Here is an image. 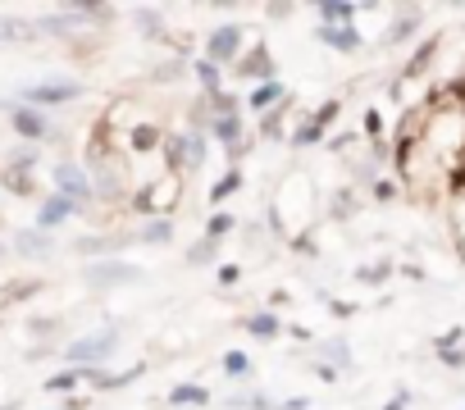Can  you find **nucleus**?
<instances>
[{
  "label": "nucleus",
  "mask_w": 465,
  "mask_h": 410,
  "mask_svg": "<svg viewBox=\"0 0 465 410\" xmlns=\"http://www.w3.org/2000/svg\"><path fill=\"white\" fill-rule=\"evenodd\" d=\"M24 96H28L33 105H64V101H78L83 87H78V83H37V87H28Z\"/></svg>",
  "instance_id": "obj_5"
},
{
  "label": "nucleus",
  "mask_w": 465,
  "mask_h": 410,
  "mask_svg": "<svg viewBox=\"0 0 465 410\" xmlns=\"http://www.w3.org/2000/svg\"><path fill=\"white\" fill-rule=\"evenodd\" d=\"M279 123H283V119H279V114H270V119L261 123V132H265V137H279Z\"/></svg>",
  "instance_id": "obj_31"
},
{
  "label": "nucleus",
  "mask_w": 465,
  "mask_h": 410,
  "mask_svg": "<svg viewBox=\"0 0 465 410\" xmlns=\"http://www.w3.org/2000/svg\"><path fill=\"white\" fill-rule=\"evenodd\" d=\"M210 256H214V242L205 238V242H196V247H192V256H187V260H192V265H205Z\"/></svg>",
  "instance_id": "obj_28"
},
{
  "label": "nucleus",
  "mask_w": 465,
  "mask_h": 410,
  "mask_svg": "<svg viewBox=\"0 0 465 410\" xmlns=\"http://www.w3.org/2000/svg\"><path fill=\"white\" fill-rule=\"evenodd\" d=\"M0 410H19V401H5V405H0Z\"/></svg>",
  "instance_id": "obj_33"
},
{
  "label": "nucleus",
  "mask_w": 465,
  "mask_h": 410,
  "mask_svg": "<svg viewBox=\"0 0 465 410\" xmlns=\"http://www.w3.org/2000/svg\"><path fill=\"white\" fill-rule=\"evenodd\" d=\"M433 51H438V42H424V46H420V55L411 60V69H406V78H415V73H424V60H429Z\"/></svg>",
  "instance_id": "obj_23"
},
{
  "label": "nucleus",
  "mask_w": 465,
  "mask_h": 410,
  "mask_svg": "<svg viewBox=\"0 0 465 410\" xmlns=\"http://www.w3.org/2000/svg\"><path fill=\"white\" fill-rule=\"evenodd\" d=\"M320 132H324V128L311 119L306 128H297V137H292V142H297V146H315V142H320Z\"/></svg>",
  "instance_id": "obj_24"
},
{
  "label": "nucleus",
  "mask_w": 465,
  "mask_h": 410,
  "mask_svg": "<svg viewBox=\"0 0 465 410\" xmlns=\"http://www.w3.org/2000/svg\"><path fill=\"white\" fill-rule=\"evenodd\" d=\"M223 369H228V374H247V369H252V356H247V351H228V356H223Z\"/></svg>",
  "instance_id": "obj_21"
},
{
  "label": "nucleus",
  "mask_w": 465,
  "mask_h": 410,
  "mask_svg": "<svg viewBox=\"0 0 465 410\" xmlns=\"http://www.w3.org/2000/svg\"><path fill=\"white\" fill-rule=\"evenodd\" d=\"M324 46H333V51H356L361 46V33L347 24V28H329V24H320V33H315Z\"/></svg>",
  "instance_id": "obj_9"
},
{
  "label": "nucleus",
  "mask_w": 465,
  "mask_h": 410,
  "mask_svg": "<svg viewBox=\"0 0 465 410\" xmlns=\"http://www.w3.org/2000/svg\"><path fill=\"white\" fill-rule=\"evenodd\" d=\"M169 401H173V405H205V401H210V392H205V387H196V383H178V387L169 392Z\"/></svg>",
  "instance_id": "obj_12"
},
{
  "label": "nucleus",
  "mask_w": 465,
  "mask_h": 410,
  "mask_svg": "<svg viewBox=\"0 0 465 410\" xmlns=\"http://www.w3.org/2000/svg\"><path fill=\"white\" fill-rule=\"evenodd\" d=\"M10 119H15V132H19L24 142H42V137H46V119H42L37 110L15 105V110H10Z\"/></svg>",
  "instance_id": "obj_8"
},
{
  "label": "nucleus",
  "mask_w": 465,
  "mask_h": 410,
  "mask_svg": "<svg viewBox=\"0 0 465 410\" xmlns=\"http://www.w3.org/2000/svg\"><path fill=\"white\" fill-rule=\"evenodd\" d=\"M114 342H119V328H101V333H92V337L74 342L64 356L74 360V369H96V360H110Z\"/></svg>",
  "instance_id": "obj_1"
},
{
  "label": "nucleus",
  "mask_w": 465,
  "mask_h": 410,
  "mask_svg": "<svg viewBox=\"0 0 465 410\" xmlns=\"http://www.w3.org/2000/svg\"><path fill=\"white\" fill-rule=\"evenodd\" d=\"M142 269L124 265V260H105V265H87V283L92 288H119V283H137Z\"/></svg>",
  "instance_id": "obj_2"
},
{
  "label": "nucleus",
  "mask_w": 465,
  "mask_h": 410,
  "mask_svg": "<svg viewBox=\"0 0 465 410\" xmlns=\"http://www.w3.org/2000/svg\"><path fill=\"white\" fill-rule=\"evenodd\" d=\"M238 187H242V173H238V169H228V173H223V178L210 187V200H223V196L238 191Z\"/></svg>",
  "instance_id": "obj_16"
},
{
  "label": "nucleus",
  "mask_w": 465,
  "mask_h": 410,
  "mask_svg": "<svg viewBox=\"0 0 465 410\" xmlns=\"http://www.w3.org/2000/svg\"><path fill=\"white\" fill-rule=\"evenodd\" d=\"M0 182H5L15 196H33V178L24 169H5V173H0Z\"/></svg>",
  "instance_id": "obj_15"
},
{
  "label": "nucleus",
  "mask_w": 465,
  "mask_h": 410,
  "mask_svg": "<svg viewBox=\"0 0 465 410\" xmlns=\"http://www.w3.org/2000/svg\"><path fill=\"white\" fill-rule=\"evenodd\" d=\"M333 119H338V101H329V105H324V110L315 114V123H320V128H329Z\"/></svg>",
  "instance_id": "obj_29"
},
{
  "label": "nucleus",
  "mask_w": 465,
  "mask_h": 410,
  "mask_svg": "<svg viewBox=\"0 0 465 410\" xmlns=\"http://www.w3.org/2000/svg\"><path fill=\"white\" fill-rule=\"evenodd\" d=\"M69 215H78V200H69V196H46V205H42V215H37V229L46 233V229H55V224H64Z\"/></svg>",
  "instance_id": "obj_7"
},
{
  "label": "nucleus",
  "mask_w": 465,
  "mask_h": 410,
  "mask_svg": "<svg viewBox=\"0 0 465 410\" xmlns=\"http://www.w3.org/2000/svg\"><path fill=\"white\" fill-rule=\"evenodd\" d=\"M37 33L28 28V24H19V19H0V42H33Z\"/></svg>",
  "instance_id": "obj_14"
},
{
  "label": "nucleus",
  "mask_w": 465,
  "mask_h": 410,
  "mask_svg": "<svg viewBox=\"0 0 465 410\" xmlns=\"http://www.w3.org/2000/svg\"><path fill=\"white\" fill-rule=\"evenodd\" d=\"M238 278H242L238 265H223V269H219V283H238Z\"/></svg>",
  "instance_id": "obj_30"
},
{
  "label": "nucleus",
  "mask_w": 465,
  "mask_h": 410,
  "mask_svg": "<svg viewBox=\"0 0 465 410\" xmlns=\"http://www.w3.org/2000/svg\"><path fill=\"white\" fill-rule=\"evenodd\" d=\"M15 247H19L24 256H51V242H46V233H42V229L15 233Z\"/></svg>",
  "instance_id": "obj_10"
},
{
  "label": "nucleus",
  "mask_w": 465,
  "mask_h": 410,
  "mask_svg": "<svg viewBox=\"0 0 465 410\" xmlns=\"http://www.w3.org/2000/svg\"><path fill=\"white\" fill-rule=\"evenodd\" d=\"M238 46H242V28H238V24H223V28L210 33V42H205V60L228 64L232 55H238Z\"/></svg>",
  "instance_id": "obj_3"
},
{
  "label": "nucleus",
  "mask_w": 465,
  "mask_h": 410,
  "mask_svg": "<svg viewBox=\"0 0 465 410\" xmlns=\"http://www.w3.org/2000/svg\"><path fill=\"white\" fill-rule=\"evenodd\" d=\"M238 132H242V119L238 114H214V137L219 142H238Z\"/></svg>",
  "instance_id": "obj_13"
},
{
  "label": "nucleus",
  "mask_w": 465,
  "mask_h": 410,
  "mask_svg": "<svg viewBox=\"0 0 465 410\" xmlns=\"http://www.w3.org/2000/svg\"><path fill=\"white\" fill-rule=\"evenodd\" d=\"M37 292H42V283H10L5 301H24V297H37Z\"/></svg>",
  "instance_id": "obj_25"
},
{
  "label": "nucleus",
  "mask_w": 465,
  "mask_h": 410,
  "mask_svg": "<svg viewBox=\"0 0 465 410\" xmlns=\"http://www.w3.org/2000/svg\"><path fill=\"white\" fill-rule=\"evenodd\" d=\"M228 229H232V215H214V220L205 224V238H210V242H219Z\"/></svg>",
  "instance_id": "obj_22"
},
{
  "label": "nucleus",
  "mask_w": 465,
  "mask_h": 410,
  "mask_svg": "<svg viewBox=\"0 0 465 410\" xmlns=\"http://www.w3.org/2000/svg\"><path fill=\"white\" fill-rule=\"evenodd\" d=\"M164 238H169V224L164 220H155V224L142 229V242H164Z\"/></svg>",
  "instance_id": "obj_27"
},
{
  "label": "nucleus",
  "mask_w": 465,
  "mask_h": 410,
  "mask_svg": "<svg viewBox=\"0 0 465 410\" xmlns=\"http://www.w3.org/2000/svg\"><path fill=\"white\" fill-rule=\"evenodd\" d=\"M196 78H201V87H205L210 96H219V64H214V60H201V64H196Z\"/></svg>",
  "instance_id": "obj_18"
},
{
  "label": "nucleus",
  "mask_w": 465,
  "mask_h": 410,
  "mask_svg": "<svg viewBox=\"0 0 465 410\" xmlns=\"http://www.w3.org/2000/svg\"><path fill=\"white\" fill-rule=\"evenodd\" d=\"M383 410H406V392H397V401H388Z\"/></svg>",
  "instance_id": "obj_32"
},
{
  "label": "nucleus",
  "mask_w": 465,
  "mask_h": 410,
  "mask_svg": "<svg viewBox=\"0 0 465 410\" xmlns=\"http://www.w3.org/2000/svg\"><path fill=\"white\" fill-rule=\"evenodd\" d=\"M242 328H247L252 337H279V319H274V315H265V310H261V315H247V319H242Z\"/></svg>",
  "instance_id": "obj_11"
},
{
  "label": "nucleus",
  "mask_w": 465,
  "mask_h": 410,
  "mask_svg": "<svg viewBox=\"0 0 465 410\" xmlns=\"http://www.w3.org/2000/svg\"><path fill=\"white\" fill-rule=\"evenodd\" d=\"M155 146H160V128L137 123V128H133V151H155Z\"/></svg>",
  "instance_id": "obj_17"
},
{
  "label": "nucleus",
  "mask_w": 465,
  "mask_h": 410,
  "mask_svg": "<svg viewBox=\"0 0 465 410\" xmlns=\"http://www.w3.org/2000/svg\"><path fill=\"white\" fill-rule=\"evenodd\" d=\"M279 96H283V87H279V83H261V87L252 92V110H265V105H270V101H279Z\"/></svg>",
  "instance_id": "obj_20"
},
{
  "label": "nucleus",
  "mask_w": 465,
  "mask_h": 410,
  "mask_svg": "<svg viewBox=\"0 0 465 410\" xmlns=\"http://www.w3.org/2000/svg\"><path fill=\"white\" fill-rule=\"evenodd\" d=\"M78 378H87V374H83V369H64V374L46 378V392H74V387H78Z\"/></svg>",
  "instance_id": "obj_19"
},
{
  "label": "nucleus",
  "mask_w": 465,
  "mask_h": 410,
  "mask_svg": "<svg viewBox=\"0 0 465 410\" xmlns=\"http://www.w3.org/2000/svg\"><path fill=\"white\" fill-rule=\"evenodd\" d=\"M232 73H238L242 83H252V78H256V83H274V60H270V46H265V42H256V51H252L238 69H232Z\"/></svg>",
  "instance_id": "obj_4"
},
{
  "label": "nucleus",
  "mask_w": 465,
  "mask_h": 410,
  "mask_svg": "<svg viewBox=\"0 0 465 410\" xmlns=\"http://www.w3.org/2000/svg\"><path fill=\"white\" fill-rule=\"evenodd\" d=\"M55 187H60V196H69V200H92V182L83 178V169H74V164H55Z\"/></svg>",
  "instance_id": "obj_6"
},
{
  "label": "nucleus",
  "mask_w": 465,
  "mask_h": 410,
  "mask_svg": "<svg viewBox=\"0 0 465 410\" xmlns=\"http://www.w3.org/2000/svg\"><path fill=\"white\" fill-rule=\"evenodd\" d=\"M411 33H415V15H411V19H401V24H392V33H388V42L397 46V42H406Z\"/></svg>",
  "instance_id": "obj_26"
}]
</instances>
